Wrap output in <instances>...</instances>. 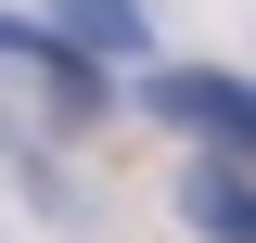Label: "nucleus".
<instances>
[{
    "instance_id": "obj_1",
    "label": "nucleus",
    "mask_w": 256,
    "mask_h": 243,
    "mask_svg": "<svg viewBox=\"0 0 256 243\" xmlns=\"http://www.w3.org/2000/svg\"><path fill=\"white\" fill-rule=\"evenodd\" d=\"M0 64H13V77L38 90V116H64V128L116 116V77H102V52H77L52 13H0Z\"/></svg>"
},
{
    "instance_id": "obj_2",
    "label": "nucleus",
    "mask_w": 256,
    "mask_h": 243,
    "mask_svg": "<svg viewBox=\"0 0 256 243\" xmlns=\"http://www.w3.org/2000/svg\"><path fill=\"white\" fill-rule=\"evenodd\" d=\"M141 116L192 128V141H218V154H256V77H230V64H154L141 77Z\"/></svg>"
},
{
    "instance_id": "obj_3",
    "label": "nucleus",
    "mask_w": 256,
    "mask_h": 243,
    "mask_svg": "<svg viewBox=\"0 0 256 243\" xmlns=\"http://www.w3.org/2000/svg\"><path fill=\"white\" fill-rule=\"evenodd\" d=\"M180 230H192V243H256V154L192 141V166H180Z\"/></svg>"
},
{
    "instance_id": "obj_4",
    "label": "nucleus",
    "mask_w": 256,
    "mask_h": 243,
    "mask_svg": "<svg viewBox=\"0 0 256 243\" xmlns=\"http://www.w3.org/2000/svg\"><path fill=\"white\" fill-rule=\"evenodd\" d=\"M77 52H102V64H141L154 52V0H38Z\"/></svg>"
}]
</instances>
